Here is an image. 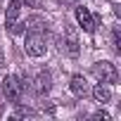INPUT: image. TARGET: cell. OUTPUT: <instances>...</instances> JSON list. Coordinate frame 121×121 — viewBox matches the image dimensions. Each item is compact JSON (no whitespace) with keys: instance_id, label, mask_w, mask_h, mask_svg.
<instances>
[{"instance_id":"1","label":"cell","mask_w":121,"mask_h":121,"mask_svg":"<svg viewBox=\"0 0 121 121\" xmlns=\"http://www.w3.org/2000/svg\"><path fill=\"white\" fill-rule=\"evenodd\" d=\"M24 50L31 57H43L48 52V38H45V33L43 31H31L26 36V40H24Z\"/></svg>"},{"instance_id":"2","label":"cell","mask_w":121,"mask_h":121,"mask_svg":"<svg viewBox=\"0 0 121 121\" xmlns=\"http://www.w3.org/2000/svg\"><path fill=\"white\" fill-rule=\"evenodd\" d=\"M24 88H26V83H22L19 76H7V78L3 81V95H5L7 102H12V104H19V102H22Z\"/></svg>"},{"instance_id":"3","label":"cell","mask_w":121,"mask_h":121,"mask_svg":"<svg viewBox=\"0 0 121 121\" xmlns=\"http://www.w3.org/2000/svg\"><path fill=\"white\" fill-rule=\"evenodd\" d=\"M93 76L100 81V83H116L119 81V71L112 62H97L93 64Z\"/></svg>"},{"instance_id":"4","label":"cell","mask_w":121,"mask_h":121,"mask_svg":"<svg viewBox=\"0 0 121 121\" xmlns=\"http://www.w3.org/2000/svg\"><path fill=\"white\" fill-rule=\"evenodd\" d=\"M76 22H78V26H81L86 33H93V31H95V19H93V14L88 12V7H76Z\"/></svg>"},{"instance_id":"5","label":"cell","mask_w":121,"mask_h":121,"mask_svg":"<svg viewBox=\"0 0 121 121\" xmlns=\"http://www.w3.org/2000/svg\"><path fill=\"white\" fill-rule=\"evenodd\" d=\"M50 88H52V76H50L48 71H40V74L36 76V81H33V90H36V95H48Z\"/></svg>"},{"instance_id":"6","label":"cell","mask_w":121,"mask_h":121,"mask_svg":"<svg viewBox=\"0 0 121 121\" xmlns=\"http://www.w3.org/2000/svg\"><path fill=\"white\" fill-rule=\"evenodd\" d=\"M69 88H71V93H74L76 97H86V93H88V81H86V76H81V74L71 76Z\"/></svg>"},{"instance_id":"7","label":"cell","mask_w":121,"mask_h":121,"mask_svg":"<svg viewBox=\"0 0 121 121\" xmlns=\"http://www.w3.org/2000/svg\"><path fill=\"white\" fill-rule=\"evenodd\" d=\"M19 14H22V0H10L7 12H5V24H7V29L19 19Z\"/></svg>"},{"instance_id":"8","label":"cell","mask_w":121,"mask_h":121,"mask_svg":"<svg viewBox=\"0 0 121 121\" xmlns=\"http://www.w3.org/2000/svg\"><path fill=\"white\" fill-rule=\"evenodd\" d=\"M93 97H95V102H109L112 100V90L107 88V86H102V83H97L95 88H93Z\"/></svg>"},{"instance_id":"9","label":"cell","mask_w":121,"mask_h":121,"mask_svg":"<svg viewBox=\"0 0 121 121\" xmlns=\"http://www.w3.org/2000/svg\"><path fill=\"white\" fill-rule=\"evenodd\" d=\"M67 52L71 55V57H76L78 55V43H76V38H74V33H69V38H67Z\"/></svg>"},{"instance_id":"10","label":"cell","mask_w":121,"mask_h":121,"mask_svg":"<svg viewBox=\"0 0 121 121\" xmlns=\"http://www.w3.org/2000/svg\"><path fill=\"white\" fill-rule=\"evenodd\" d=\"M93 119H95V121H112V114L100 109V112H95V114H93Z\"/></svg>"},{"instance_id":"11","label":"cell","mask_w":121,"mask_h":121,"mask_svg":"<svg viewBox=\"0 0 121 121\" xmlns=\"http://www.w3.org/2000/svg\"><path fill=\"white\" fill-rule=\"evenodd\" d=\"M112 40H114V48H116V52H119V50H121V33H119V29L112 31Z\"/></svg>"},{"instance_id":"12","label":"cell","mask_w":121,"mask_h":121,"mask_svg":"<svg viewBox=\"0 0 121 121\" xmlns=\"http://www.w3.org/2000/svg\"><path fill=\"white\" fill-rule=\"evenodd\" d=\"M14 116H33V109H29V107H19Z\"/></svg>"},{"instance_id":"13","label":"cell","mask_w":121,"mask_h":121,"mask_svg":"<svg viewBox=\"0 0 121 121\" xmlns=\"http://www.w3.org/2000/svg\"><path fill=\"white\" fill-rule=\"evenodd\" d=\"M22 5H26V7H38L40 0H22Z\"/></svg>"},{"instance_id":"14","label":"cell","mask_w":121,"mask_h":121,"mask_svg":"<svg viewBox=\"0 0 121 121\" xmlns=\"http://www.w3.org/2000/svg\"><path fill=\"white\" fill-rule=\"evenodd\" d=\"M0 64H3V55H0Z\"/></svg>"}]
</instances>
